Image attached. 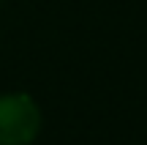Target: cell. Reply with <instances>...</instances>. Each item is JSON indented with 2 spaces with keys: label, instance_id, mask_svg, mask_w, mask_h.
<instances>
[{
  "label": "cell",
  "instance_id": "6da1fadb",
  "mask_svg": "<svg viewBox=\"0 0 147 145\" xmlns=\"http://www.w3.org/2000/svg\"><path fill=\"white\" fill-rule=\"evenodd\" d=\"M41 131V112L25 93L0 96V145H30Z\"/></svg>",
  "mask_w": 147,
  "mask_h": 145
}]
</instances>
